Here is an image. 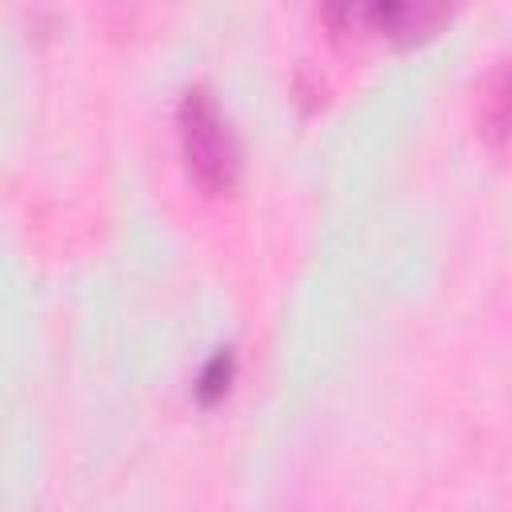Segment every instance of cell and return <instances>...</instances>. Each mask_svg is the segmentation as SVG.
Listing matches in <instances>:
<instances>
[{
  "label": "cell",
  "instance_id": "cell-5",
  "mask_svg": "<svg viewBox=\"0 0 512 512\" xmlns=\"http://www.w3.org/2000/svg\"><path fill=\"white\" fill-rule=\"evenodd\" d=\"M320 20H324V28H328V40L340 44V48L368 36L364 4H328V8H320Z\"/></svg>",
  "mask_w": 512,
  "mask_h": 512
},
{
  "label": "cell",
  "instance_id": "cell-2",
  "mask_svg": "<svg viewBox=\"0 0 512 512\" xmlns=\"http://www.w3.org/2000/svg\"><path fill=\"white\" fill-rule=\"evenodd\" d=\"M368 16V36H384L396 48H416L436 40L448 24H452V8L448 4H412V0H376L364 4Z\"/></svg>",
  "mask_w": 512,
  "mask_h": 512
},
{
  "label": "cell",
  "instance_id": "cell-6",
  "mask_svg": "<svg viewBox=\"0 0 512 512\" xmlns=\"http://www.w3.org/2000/svg\"><path fill=\"white\" fill-rule=\"evenodd\" d=\"M292 100H296V108H300L304 116H316V112L328 104V84H324V76H320L316 68L300 64V68L292 72Z\"/></svg>",
  "mask_w": 512,
  "mask_h": 512
},
{
  "label": "cell",
  "instance_id": "cell-4",
  "mask_svg": "<svg viewBox=\"0 0 512 512\" xmlns=\"http://www.w3.org/2000/svg\"><path fill=\"white\" fill-rule=\"evenodd\" d=\"M236 376H240V356H236V348L232 344H220V348H212V356L200 364V372H196V380H192V400H196V408H220L228 396H232V384H236Z\"/></svg>",
  "mask_w": 512,
  "mask_h": 512
},
{
  "label": "cell",
  "instance_id": "cell-1",
  "mask_svg": "<svg viewBox=\"0 0 512 512\" xmlns=\"http://www.w3.org/2000/svg\"><path fill=\"white\" fill-rule=\"evenodd\" d=\"M176 140L188 184L208 196H232L244 180V144L212 84H188L176 100Z\"/></svg>",
  "mask_w": 512,
  "mask_h": 512
},
{
  "label": "cell",
  "instance_id": "cell-3",
  "mask_svg": "<svg viewBox=\"0 0 512 512\" xmlns=\"http://www.w3.org/2000/svg\"><path fill=\"white\" fill-rule=\"evenodd\" d=\"M476 132L488 148H508L512 144V60L488 80L480 108H476Z\"/></svg>",
  "mask_w": 512,
  "mask_h": 512
}]
</instances>
